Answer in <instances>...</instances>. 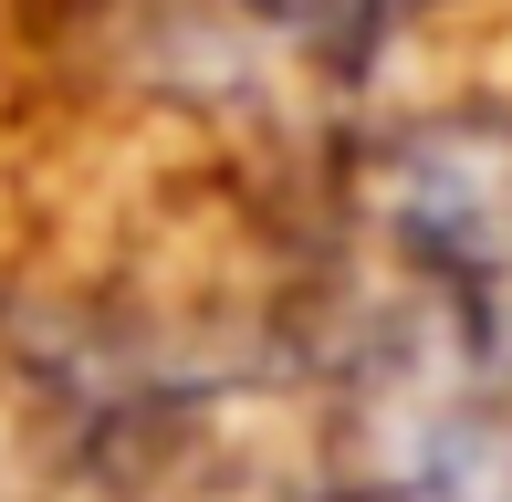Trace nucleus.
I'll use <instances>...</instances> for the list:
<instances>
[{"instance_id": "1", "label": "nucleus", "mask_w": 512, "mask_h": 502, "mask_svg": "<svg viewBox=\"0 0 512 502\" xmlns=\"http://www.w3.org/2000/svg\"><path fill=\"white\" fill-rule=\"evenodd\" d=\"M439 0H262V21L283 42H304L314 63H335V74H366V63L387 53L398 32H418Z\"/></svg>"}]
</instances>
